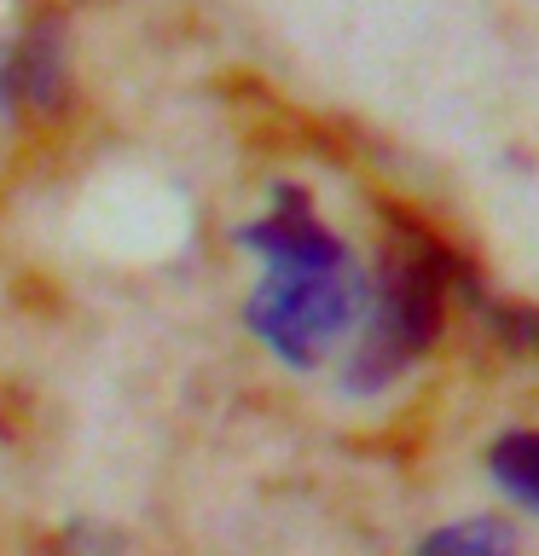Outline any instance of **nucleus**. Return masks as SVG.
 Segmentation results:
<instances>
[{"label":"nucleus","instance_id":"1","mask_svg":"<svg viewBox=\"0 0 539 556\" xmlns=\"http://www.w3.org/2000/svg\"><path fill=\"white\" fill-rule=\"evenodd\" d=\"M452 285H459V261L424 232H400L394 250L383 255L372 313H365L360 348L348 359V389L372 394L383 382H394L412 359H424L429 342L441 337Z\"/></svg>","mask_w":539,"mask_h":556},{"label":"nucleus","instance_id":"2","mask_svg":"<svg viewBox=\"0 0 539 556\" xmlns=\"http://www.w3.org/2000/svg\"><path fill=\"white\" fill-rule=\"evenodd\" d=\"M360 307H365V285L354 278L348 250H325L302 261H267L261 285L243 302V325L285 365L308 371L354 330Z\"/></svg>","mask_w":539,"mask_h":556},{"label":"nucleus","instance_id":"3","mask_svg":"<svg viewBox=\"0 0 539 556\" xmlns=\"http://www.w3.org/2000/svg\"><path fill=\"white\" fill-rule=\"evenodd\" d=\"M64 93H70L64 41L52 24H41L0 59V104L7 111H59Z\"/></svg>","mask_w":539,"mask_h":556},{"label":"nucleus","instance_id":"4","mask_svg":"<svg viewBox=\"0 0 539 556\" xmlns=\"http://www.w3.org/2000/svg\"><path fill=\"white\" fill-rule=\"evenodd\" d=\"M487 469L522 510H539V429H504L487 446Z\"/></svg>","mask_w":539,"mask_h":556},{"label":"nucleus","instance_id":"5","mask_svg":"<svg viewBox=\"0 0 539 556\" xmlns=\"http://www.w3.org/2000/svg\"><path fill=\"white\" fill-rule=\"evenodd\" d=\"M417 556H516V533L493 516H469V521H452V528H435Z\"/></svg>","mask_w":539,"mask_h":556},{"label":"nucleus","instance_id":"6","mask_svg":"<svg viewBox=\"0 0 539 556\" xmlns=\"http://www.w3.org/2000/svg\"><path fill=\"white\" fill-rule=\"evenodd\" d=\"M493 330L511 348H528V354H539V313L534 307H493Z\"/></svg>","mask_w":539,"mask_h":556},{"label":"nucleus","instance_id":"7","mask_svg":"<svg viewBox=\"0 0 539 556\" xmlns=\"http://www.w3.org/2000/svg\"><path fill=\"white\" fill-rule=\"evenodd\" d=\"M0 111H7V104H0Z\"/></svg>","mask_w":539,"mask_h":556}]
</instances>
